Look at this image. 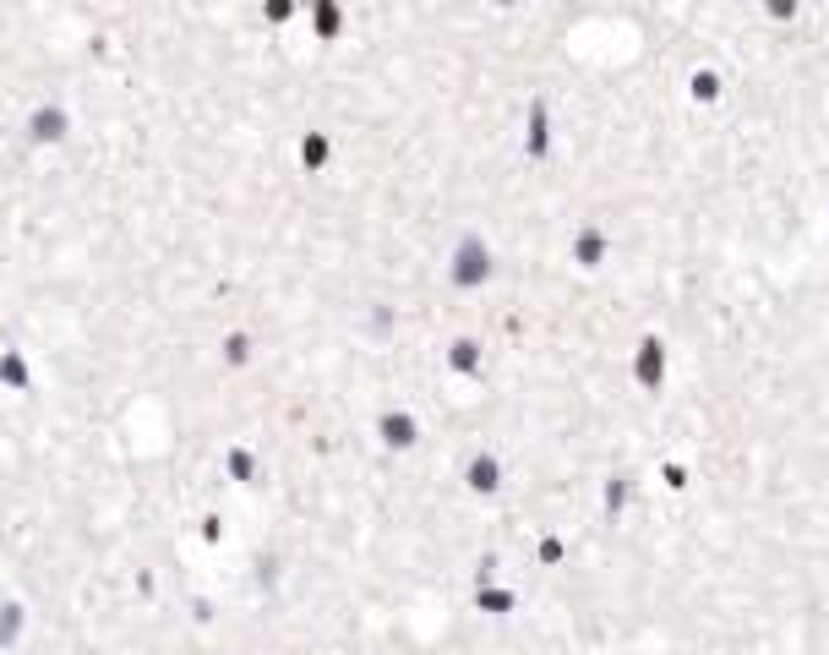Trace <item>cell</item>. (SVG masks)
I'll return each mask as SVG.
<instances>
[{"label": "cell", "instance_id": "cell-1", "mask_svg": "<svg viewBox=\"0 0 829 655\" xmlns=\"http://www.w3.org/2000/svg\"><path fill=\"white\" fill-rule=\"evenodd\" d=\"M497 273H503V258H497V246H492V235H486V230H458V235L447 241L443 284L458 295V301L486 295V290L497 284Z\"/></svg>", "mask_w": 829, "mask_h": 655}, {"label": "cell", "instance_id": "cell-2", "mask_svg": "<svg viewBox=\"0 0 829 655\" xmlns=\"http://www.w3.org/2000/svg\"><path fill=\"white\" fill-rule=\"evenodd\" d=\"M671 372H677V355H671V339L666 333H638L634 350H628V383L638 399H666L671 389Z\"/></svg>", "mask_w": 829, "mask_h": 655}, {"label": "cell", "instance_id": "cell-3", "mask_svg": "<svg viewBox=\"0 0 829 655\" xmlns=\"http://www.w3.org/2000/svg\"><path fill=\"white\" fill-rule=\"evenodd\" d=\"M453 481H458V497H464V503L492 508V503L508 492V458L497 454V449H469V454L458 458Z\"/></svg>", "mask_w": 829, "mask_h": 655}, {"label": "cell", "instance_id": "cell-4", "mask_svg": "<svg viewBox=\"0 0 829 655\" xmlns=\"http://www.w3.org/2000/svg\"><path fill=\"white\" fill-rule=\"evenodd\" d=\"M372 443L383 449L387 458H415L426 449V415L415 410V404H383L377 415H372Z\"/></svg>", "mask_w": 829, "mask_h": 655}, {"label": "cell", "instance_id": "cell-5", "mask_svg": "<svg viewBox=\"0 0 829 655\" xmlns=\"http://www.w3.org/2000/svg\"><path fill=\"white\" fill-rule=\"evenodd\" d=\"M617 258V241H611V230L606 224H595V219H578L574 230L563 235V262L584 273V279H595V273H606Z\"/></svg>", "mask_w": 829, "mask_h": 655}, {"label": "cell", "instance_id": "cell-6", "mask_svg": "<svg viewBox=\"0 0 829 655\" xmlns=\"http://www.w3.org/2000/svg\"><path fill=\"white\" fill-rule=\"evenodd\" d=\"M492 372V350L481 333H453L443 344V377L453 389H481Z\"/></svg>", "mask_w": 829, "mask_h": 655}, {"label": "cell", "instance_id": "cell-7", "mask_svg": "<svg viewBox=\"0 0 829 655\" xmlns=\"http://www.w3.org/2000/svg\"><path fill=\"white\" fill-rule=\"evenodd\" d=\"M677 88H683V104H688V110H699V115H709V110H720V104H726V93H731V82H726V71H720V66H715V61L688 66Z\"/></svg>", "mask_w": 829, "mask_h": 655}, {"label": "cell", "instance_id": "cell-8", "mask_svg": "<svg viewBox=\"0 0 829 655\" xmlns=\"http://www.w3.org/2000/svg\"><path fill=\"white\" fill-rule=\"evenodd\" d=\"M464 612H475V617H486V623H508L524 612V590L513 585V580H497V585H481L464 595Z\"/></svg>", "mask_w": 829, "mask_h": 655}, {"label": "cell", "instance_id": "cell-9", "mask_svg": "<svg viewBox=\"0 0 829 655\" xmlns=\"http://www.w3.org/2000/svg\"><path fill=\"white\" fill-rule=\"evenodd\" d=\"M759 17L769 28H797L808 17V0H759Z\"/></svg>", "mask_w": 829, "mask_h": 655}, {"label": "cell", "instance_id": "cell-10", "mask_svg": "<svg viewBox=\"0 0 829 655\" xmlns=\"http://www.w3.org/2000/svg\"><path fill=\"white\" fill-rule=\"evenodd\" d=\"M481 6H486V11H503V17H508V11H518L524 0H481Z\"/></svg>", "mask_w": 829, "mask_h": 655}, {"label": "cell", "instance_id": "cell-11", "mask_svg": "<svg viewBox=\"0 0 829 655\" xmlns=\"http://www.w3.org/2000/svg\"><path fill=\"white\" fill-rule=\"evenodd\" d=\"M825 230H829V196H825Z\"/></svg>", "mask_w": 829, "mask_h": 655}, {"label": "cell", "instance_id": "cell-12", "mask_svg": "<svg viewBox=\"0 0 829 655\" xmlns=\"http://www.w3.org/2000/svg\"><path fill=\"white\" fill-rule=\"evenodd\" d=\"M383 655H415V651H383Z\"/></svg>", "mask_w": 829, "mask_h": 655}]
</instances>
